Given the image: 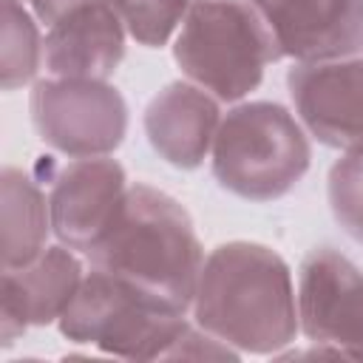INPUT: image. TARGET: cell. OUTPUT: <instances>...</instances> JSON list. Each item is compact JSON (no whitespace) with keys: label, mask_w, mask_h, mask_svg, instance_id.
<instances>
[{"label":"cell","mask_w":363,"mask_h":363,"mask_svg":"<svg viewBox=\"0 0 363 363\" xmlns=\"http://www.w3.org/2000/svg\"><path fill=\"white\" fill-rule=\"evenodd\" d=\"M85 255L94 269L130 284L173 312L193 306L204 264L187 210L150 184H128L116 216Z\"/></svg>","instance_id":"7a4b0ae2"},{"label":"cell","mask_w":363,"mask_h":363,"mask_svg":"<svg viewBox=\"0 0 363 363\" xmlns=\"http://www.w3.org/2000/svg\"><path fill=\"white\" fill-rule=\"evenodd\" d=\"M193 318L201 332L241 352H281L301 329L286 261L264 244H218L201 264Z\"/></svg>","instance_id":"6da1fadb"},{"label":"cell","mask_w":363,"mask_h":363,"mask_svg":"<svg viewBox=\"0 0 363 363\" xmlns=\"http://www.w3.org/2000/svg\"><path fill=\"white\" fill-rule=\"evenodd\" d=\"M23 3H28L31 6V11L43 20V23H54V20H60L65 11H71V9H77V6H82V3H88V0H23Z\"/></svg>","instance_id":"ac0fdd59"},{"label":"cell","mask_w":363,"mask_h":363,"mask_svg":"<svg viewBox=\"0 0 363 363\" xmlns=\"http://www.w3.org/2000/svg\"><path fill=\"white\" fill-rule=\"evenodd\" d=\"M278 57L272 31L244 0H193L173 43L182 74L224 102L255 91L264 68Z\"/></svg>","instance_id":"3957f363"},{"label":"cell","mask_w":363,"mask_h":363,"mask_svg":"<svg viewBox=\"0 0 363 363\" xmlns=\"http://www.w3.org/2000/svg\"><path fill=\"white\" fill-rule=\"evenodd\" d=\"M309 139L275 102H244L227 111L213 139L218 184L247 201L286 196L309 170Z\"/></svg>","instance_id":"277c9868"},{"label":"cell","mask_w":363,"mask_h":363,"mask_svg":"<svg viewBox=\"0 0 363 363\" xmlns=\"http://www.w3.org/2000/svg\"><path fill=\"white\" fill-rule=\"evenodd\" d=\"M218 122V102L196 82H170L145 108V136L150 147L182 170L204 162L213 150Z\"/></svg>","instance_id":"4fadbf2b"},{"label":"cell","mask_w":363,"mask_h":363,"mask_svg":"<svg viewBox=\"0 0 363 363\" xmlns=\"http://www.w3.org/2000/svg\"><path fill=\"white\" fill-rule=\"evenodd\" d=\"M43 57L51 77L108 79L125 57V26L108 0H88L48 26Z\"/></svg>","instance_id":"7c38bea8"},{"label":"cell","mask_w":363,"mask_h":363,"mask_svg":"<svg viewBox=\"0 0 363 363\" xmlns=\"http://www.w3.org/2000/svg\"><path fill=\"white\" fill-rule=\"evenodd\" d=\"M82 264L71 247H45L23 267L3 269L0 275V337L11 346L28 326H45L74 301L82 284Z\"/></svg>","instance_id":"8fae6325"},{"label":"cell","mask_w":363,"mask_h":363,"mask_svg":"<svg viewBox=\"0 0 363 363\" xmlns=\"http://www.w3.org/2000/svg\"><path fill=\"white\" fill-rule=\"evenodd\" d=\"M125 190L128 179L116 159L82 156L62 164L48 193L51 230L65 247L88 252L116 216Z\"/></svg>","instance_id":"9c48e42d"},{"label":"cell","mask_w":363,"mask_h":363,"mask_svg":"<svg viewBox=\"0 0 363 363\" xmlns=\"http://www.w3.org/2000/svg\"><path fill=\"white\" fill-rule=\"evenodd\" d=\"M286 88L318 142L346 150L363 145V60L301 62L286 74Z\"/></svg>","instance_id":"ba28073f"},{"label":"cell","mask_w":363,"mask_h":363,"mask_svg":"<svg viewBox=\"0 0 363 363\" xmlns=\"http://www.w3.org/2000/svg\"><path fill=\"white\" fill-rule=\"evenodd\" d=\"M108 3L119 14L128 34L147 48L164 45L190 9V0H108Z\"/></svg>","instance_id":"e0dca14e"},{"label":"cell","mask_w":363,"mask_h":363,"mask_svg":"<svg viewBox=\"0 0 363 363\" xmlns=\"http://www.w3.org/2000/svg\"><path fill=\"white\" fill-rule=\"evenodd\" d=\"M51 207L43 190L20 167L0 173V258L3 269L23 267L45 250Z\"/></svg>","instance_id":"5bb4252c"},{"label":"cell","mask_w":363,"mask_h":363,"mask_svg":"<svg viewBox=\"0 0 363 363\" xmlns=\"http://www.w3.org/2000/svg\"><path fill=\"white\" fill-rule=\"evenodd\" d=\"M329 210L346 235L363 244V145L349 147L329 170Z\"/></svg>","instance_id":"2e32d148"},{"label":"cell","mask_w":363,"mask_h":363,"mask_svg":"<svg viewBox=\"0 0 363 363\" xmlns=\"http://www.w3.org/2000/svg\"><path fill=\"white\" fill-rule=\"evenodd\" d=\"M187 329L184 312H173L94 267L60 315V332L68 340L128 360H167Z\"/></svg>","instance_id":"5b68a950"},{"label":"cell","mask_w":363,"mask_h":363,"mask_svg":"<svg viewBox=\"0 0 363 363\" xmlns=\"http://www.w3.org/2000/svg\"><path fill=\"white\" fill-rule=\"evenodd\" d=\"M281 57L343 60L363 45V0H252Z\"/></svg>","instance_id":"30bf717a"},{"label":"cell","mask_w":363,"mask_h":363,"mask_svg":"<svg viewBox=\"0 0 363 363\" xmlns=\"http://www.w3.org/2000/svg\"><path fill=\"white\" fill-rule=\"evenodd\" d=\"M28 108L40 139L65 156H108L128 133V105L108 79H40Z\"/></svg>","instance_id":"8992f818"},{"label":"cell","mask_w":363,"mask_h":363,"mask_svg":"<svg viewBox=\"0 0 363 363\" xmlns=\"http://www.w3.org/2000/svg\"><path fill=\"white\" fill-rule=\"evenodd\" d=\"M298 323L315 346L363 360V272L337 250L315 247L298 269Z\"/></svg>","instance_id":"52a82bcc"},{"label":"cell","mask_w":363,"mask_h":363,"mask_svg":"<svg viewBox=\"0 0 363 363\" xmlns=\"http://www.w3.org/2000/svg\"><path fill=\"white\" fill-rule=\"evenodd\" d=\"M43 60V43L34 17L23 0H3V51H0V85L3 91L23 88L34 79Z\"/></svg>","instance_id":"9a60e30c"}]
</instances>
